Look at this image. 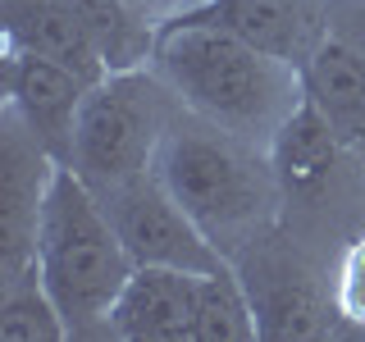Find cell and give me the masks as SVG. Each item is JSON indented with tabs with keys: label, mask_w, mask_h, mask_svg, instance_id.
<instances>
[{
	"label": "cell",
	"mask_w": 365,
	"mask_h": 342,
	"mask_svg": "<svg viewBox=\"0 0 365 342\" xmlns=\"http://www.w3.org/2000/svg\"><path fill=\"white\" fill-rule=\"evenodd\" d=\"M151 68L169 83L182 110L265 146L302 105V68L260 51L210 14H187L155 28Z\"/></svg>",
	"instance_id": "6da1fadb"
},
{
	"label": "cell",
	"mask_w": 365,
	"mask_h": 342,
	"mask_svg": "<svg viewBox=\"0 0 365 342\" xmlns=\"http://www.w3.org/2000/svg\"><path fill=\"white\" fill-rule=\"evenodd\" d=\"M155 174L228 260L265 233L274 201L283 197L265 146L224 133L192 110L174 114Z\"/></svg>",
	"instance_id": "7a4b0ae2"
},
{
	"label": "cell",
	"mask_w": 365,
	"mask_h": 342,
	"mask_svg": "<svg viewBox=\"0 0 365 342\" xmlns=\"http://www.w3.org/2000/svg\"><path fill=\"white\" fill-rule=\"evenodd\" d=\"M32 265L60 306L68 333L73 338L110 333V311L137 265L110 210L68 165H55L51 187H46Z\"/></svg>",
	"instance_id": "3957f363"
},
{
	"label": "cell",
	"mask_w": 365,
	"mask_h": 342,
	"mask_svg": "<svg viewBox=\"0 0 365 342\" xmlns=\"http://www.w3.org/2000/svg\"><path fill=\"white\" fill-rule=\"evenodd\" d=\"M178 110H182L178 96L151 64L106 73L96 87H87L83 105H78V123H73V142H68L64 165L96 197L128 178L151 174Z\"/></svg>",
	"instance_id": "277c9868"
},
{
	"label": "cell",
	"mask_w": 365,
	"mask_h": 342,
	"mask_svg": "<svg viewBox=\"0 0 365 342\" xmlns=\"http://www.w3.org/2000/svg\"><path fill=\"white\" fill-rule=\"evenodd\" d=\"M101 205L110 210L133 265H169V269H187V274H210V269L228 265V256L178 205V197L160 182L155 169L101 192Z\"/></svg>",
	"instance_id": "5b68a950"
},
{
	"label": "cell",
	"mask_w": 365,
	"mask_h": 342,
	"mask_svg": "<svg viewBox=\"0 0 365 342\" xmlns=\"http://www.w3.org/2000/svg\"><path fill=\"white\" fill-rule=\"evenodd\" d=\"M5 91H9V110H14L32 128V137L64 165L68 142H73V123H78V105H83V96H87V83L78 73H68L64 64L37 55V51L9 46Z\"/></svg>",
	"instance_id": "8992f818"
},
{
	"label": "cell",
	"mask_w": 365,
	"mask_h": 342,
	"mask_svg": "<svg viewBox=\"0 0 365 342\" xmlns=\"http://www.w3.org/2000/svg\"><path fill=\"white\" fill-rule=\"evenodd\" d=\"M110 338L197 342V274L169 265H137L110 311Z\"/></svg>",
	"instance_id": "52a82bcc"
},
{
	"label": "cell",
	"mask_w": 365,
	"mask_h": 342,
	"mask_svg": "<svg viewBox=\"0 0 365 342\" xmlns=\"http://www.w3.org/2000/svg\"><path fill=\"white\" fill-rule=\"evenodd\" d=\"M297 68L306 100L334 123L347 151L365 155V51L347 32L329 28Z\"/></svg>",
	"instance_id": "ba28073f"
},
{
	"label": "cell",
	"mask_w": 365,
	"mask_h": 342,
	"mask_svg": "<svg viewBox=\"0 0 365 342\" xmlns=\"http://www.w3.org/2000/svg\"><path fill=\"white\" fill-rule=\"evenodd\" d=\"M342 155H347L342 137L334 133V123H329L306 96H302V105L279 123V133L269 137V165H274V178H279V192L288 201L292 197L311 201L319 192H329Z\"/></svg>",
	"instance_id": "9c48e42d"
},
{
	"label": "cell",
	"mask_w": 365,
	"mask_h": 342,
	"mask_svg": "<svg viewBox=\"0 0 365 342\" xmlns=\"http://www.w3.org/2000/svg\"><path fill=\"white\" fill-rule=\"evenodd\" d=\"M251 260H256V269L247 279V292L260 319V338L288 342L324 333V306H319V292L306 279V269L288 256H274V251H260Z\"/></svg>",
	"instance_id": "30bf717a"
},
{
	"label": "cell",
	"mask_w": 365,
	"mask_h": 342,
	"mask_svg": "<svg viewBox=\"0 0 365 342\" xmlns=\"http://www.w3.org/2000/svg\"><path fill=\"white\" fill-rule=\"evenodd\" d=\"M205 14L292 64H302L311 46L329 32V14L315 0H210Z\"/></svg>",
	"instance_id": "8fae6325"
},
{
	"label": "cell",
	"mask_w": 365,
	"mask_h": 342,
	"mask_svg": "<svg viewBox=\"0 0 365 342\" xmlns=\"http://www.w3.org/2000/svg\"><path fill=\"white\" fill-rule=\"evenodd\" d=\"M9 46H23V51H37L46 60L64 64L87 87H96L110 73L101 51L83 32V23L64 9V0H14L9 5Z\"/></svg>",
	"instance_id": "7c38bea8"
},
{
	"label": "cell",
	"mask_w": 365,
	"mask_h": 342,
	"mask_svg": "<svg viewBox=\"0 0 365 342\" xmlns=\"http://www.w3.org/2000/svg\"><path fill=\"white\" fill-rule=\"evenodd\" d=\"M64 9L83 23V32L101 51V60H106L110 73L151 64L155 28L142 19L137 0H64Z\"/></svg>",
	"instance_id": "4fadbf2b"
},
{
	"label": "cell",
	"mask_w": 365,
	"mask_h": 342,
	"mask_svg": "<svg viewBox=\"0 0 365 342\" xmlns=\"http://www.w3.org/2000/svg\"><path fill=\"white\" fill-rule=\"evenodd\" d=\"M260 319L237 265L197 274V342H256Z\"/></svg>",
	"instance_id": "5bb4252c"
},
{
	"label": "cell",
	"mask_w": 365,
	"mask_h": 342,
	"mask_svg": "<svg viewBox=\"0 0 365 342\" xmlns=\"http://www.w3.org/2000/svg\"><path fill=\"white\" fill-rule=\"evenodd\" d=\"M0 338L5 342H68V333L55 296L46 292L37 265L19 279H5L0 292Z\"/></svg>",
	"instance_id": "9a60e30c"
},
{
	"label": "cell",
	"mask_w": 365,
	"mask_h": 342,
	"mask_svg": "<svg viewBox=\"0 0 365 342\" xmlns=\"http://www.w3.org/2000/svg\"><path fill=\"white\" fill-rule=\"evenodd\" d=\"M338 315L351 324H365V237L347 247L338 265Z\"/></svg>",
	"instance_id": "2e32d148"
},
{
	"label": "cell",
	"mask_w": 365,
	"mask_h": 342,
	"mask_svg": "<svg viewBox=\"0 0 365 342\" xmlns=\"http://www.w3.org/2000/svg\"><path fill=\"white\" fill-rule=\"evenodd\" d=\"M342 23H347L342 32H347V37H351V41H356L361 51H365V9H351V14L342 19Z\"/></svg>",
	"instance_id": "e0dca14e"
}]
</instances>
